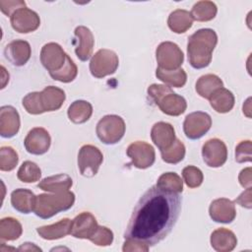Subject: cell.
<instances>
[{
    "label": "cell",
    "mask_w": 252,
    "mask_h": 252,
    "mask_svg": "<svg viewBox=\"0 0 252 252\" xmlns=\"http://www.w3.org/2000/svg\"><path fill=\"white\" fill-rule=\"evenodd\" d=\"M75 53L81 61H87L94 49V38L91 30L85 26H79L75 29Z\"/></svg>",
    "instance_id": "obj_18"
},
{
    "label": "cell",
    "mask_w": 252,
    "mask_h": 252,
    "mask_svg": "<svg viewBox=\"0 0 252 252\" xmlns=\"http://www.w3.org/2000/svg\"><path fill=\"white\" fill-rule=\"evenodd\" d=\"M210 242L211 246L216 251L229 252L235 248L237 244V238L231 230L220 227L212 232Z\"/></svg>",
    "instance_id": "obj_22"
},
{
    "label": "cell",
    "mask_w": 252,
    "mask_h": 252,
    "mask_svg": "<svg viewBox=\"0 0 252 252\" xmlns=\"http://www.w3.org/2000/svg\"><path fill=\"white\" fill-rule=\"evenodd\" d=\"M67 114L70 121L75 124H82L91 118L93 114V106L87 100H75L70 104Z\"/></svg>",
    "instance_id": "obj_29"
},
{
    "label": "cell",
    "mask_w": 252,
    "mask_h": 252,
    "mask_svg": "<svg viewBox=\"0 0 252 252\" xmlns=\"http://www.w3.org/2000/svg\"><path fill=\"white\" fill-rule=\"evenodd\" d=\"M35 198L31 190L19 188L11 193V204L19 213L30 214L34 210Z\"/></svg>",
    "instance_id": "obj_23"
},
{
    "label": "cell",
    "mask_w": 252,
    "mask_h": 252,
    "mask_svg": "<svg viewBox=\"0 0 252 252\" xmlns=\"http://www.w3.org/2000/svg\"><path fill=\"white\" fill-rule=\"evenodd\" d=\"M126 153L132 164L140 169H146L152 166L156 159V153L153 146L144 141H137L130 144Z\"/></svg>",
    "instance_id": "obj_10"
},
{
    "label": "cell",
    "mask_w": 252,
    "mask_h": 252,
    "mask_svg": "<svg viewBox=\"0 0 252 252\" xmlns=\"http://www.w3.org/2000/svg\"><path fill=\"white\" fill-rule=\"evenodd\" d=\"M223 87L221 79L215 74H206L201 76L196 82V92L197 94L209 99L212 94L219 89Z\"/></svg>",
    "instance_id": "obj_28"
},
{
    "label": "cell",
    "mask_w": 252,
    "mask_h": 252,
    "mask_svg": "<svg viewBox=\"0 0 252 252\" xmlns=\"http://www.w3.org/2000/svg\"><path fill=\"white\" fill-rule=\"evenodd\" d=\"M158 188L175 193H181L183 191V181L181 177L175 172L162 173L156 184Z\"/></svg>",
    "instance_id": "obj_33"
},
{
    "label": "cell",
    "mask_w": 252,
    "mask_h": 252,
    "mask_svg": "<svg viewBox=\"0 0 252 252\" xmlns=\"http://www.w3.org/2000/svg\"><path fill=\"white\" fill-rule=\"evenodd\" d=\"M23 232L20 221L14 218L7 217L0 220V239L1 241H13L18 239Z\"/></svg>",
    "instance_id": "obj_31"
},
{
    "label": "cell",
    "mask_w": 252,
    "mask_h": 252,
    "mask_svg": "<svg viewBox=\"0 0 252 252\" xmlns=\"http://www.w3.org/2000/svg\"><path fill=\"white\" fill-rule=\"evenodd\" d=\"M77 74L78 68L69 55H67L65 64L61 69L54 72H49V75L53 80L59 81L61 83H70L74 81V79L77 77Z\"/></svg>",
    "instance_id": "obj_35"
},
{
    "label": "cell",
    "mask_w": 252,
    "mask_h": 252,
    "mask_svg": "<svg viewBox=\"0 0 252 252\" xmlns=\"http://www.w3.org/2000/svg\"><path fill=\"white\" fill-rule=\"evenodd\" d=\"M26 7V2L23 0H1L0 10L6 16H12L18 9Z\"/></svg>",
    "instance_id": "obj_42"
},
{
    "label": "cell",
    "mask_w": 252,
    "mask_h": 252,
    "mask_svg": "<svg viewBox=\"0 0 252 252\" xmlns=\"http://www.w3.org/2000/svg\"><path fill=\"white\" fill-rule=\"evenodd\" d=\"M202 157L208 166L220 167L224 164L227 158L226 146L218 138L210 139L202 147Z\"/></svg>",
    "instance_id": "obj_11"
},
{
    "label": "cell",
    "mask_w": 252,
    "mask_h": 252,
    "mask_svg": "<svg viewBox=\"0 0 252 252\" xmlns=\"http://www.w3.org/2000/svg\"><path fill=\"white\" fill-rule=\"evenodd\" d=\"M156 58L158 68L171 71L180 68L184 60V55L176 43L163 41L157 47Z\"/></svg>",
    "instance_id": "obj_7"
},
{
    "label": "cell",
    "mask_w": 252,
    "mask_h": 252,
    "mask_svg": "<svg viewBox=\"0 0 252 252\" xmlns=\"http://www.w3.org/2000/svg\"><path fill=\"white\" fill-rule=\"evenodd\" d=\"M252 189L251 187L246 188L244 192H242L235 200L234 203H237L241 207H244L246 209L252 208Z\"/></svg>",
    "instance_id": "obj_44"
},
{
    "label": "cell",
    "mask_w": 252,
    "mask_h": 252,
    "mask_svg": "<svg viewBox=\"0 0 252 252\" xmlns=\"http://www.w3.org/2000/svg\"><path fill=\"white\" fill-rule=\"evenodd\" d=\"M193 24V18L187 10L176 9L171 12L167 19L168 28L175 33H183L188 31Z\"/></svg>",
    "instance_id": "obj_27"
},
{
    "label": "cell",
    "mask_w": 252,
    "mask_h": 252,
    "mask_svg": "<svg viewBox=\"0 0 252 252\" xmlns=\"http://www.w3.org/2000/svg\"><path fill=\"white\" fill-rule=\"evenodd\" d=\"M239 183L244 188H249L252 185V170L251 167H246L242 169L238 175Z\"/></svg>",
    "instance_id": "obj_45"
},
{
    "label": "cell",
    "mask_w": 252,
    "mask_h": 252,
    "mask_svg": "<svg viewBox=\"0 0 252 252\" xmlns=\"http://www.w3.org/2000/svg\"><path fill=\"white\" fill-rule=\"evenodd\" d=\"M97 246H109L113 241V232L106 226H97L95 232L89 239Z\"/></svg>",
    "instance_id": "obj_40"
},
{
    "label": "cell",
    "mask_w": 252,
    "mask_h": 252,
    "mask_svg": "<svg viewBox=\"0 0 252 252\" xmlns=\"http://www.w3.org/2000/svg\"><path fill=\"white\" fill-rule=\"evenodd\" d=\"M156 76L158 80L163 82L168 87L174 88H181L186 84L187 81V74L186 72L179 68L177 70H163L160 68H157Z\"/></svg>",
    "instance_id": "obj_30"
},
{
    "label": "cell",
    "mask_w": 252,
    "mask_h": 252,
    "mask_svg": "<svg viewBox=\"0 0 252 252\" xmlns=\"http://www.w3.org/2000/svg\"><path fill=\"white\" fill-rule=\"evenodd\" d=\"M182 176L184 182L189 188L199 187L204 179L203 172L201 171V169L194 165H188L184 167L182 170Z\"/></svg>",
    "instance_id": "obj_38"
},
{
    "label": "cell",
    "mask_w": 252,
    "mask_h": 252,
    "mask_svg": "<svg viewBox=\"0 0 252 252\" xmlns=\"http://www.w3.org/2000/svg\"><path fill=\"white\" fill-rule=\"evenodd\" d=\"M24 108L28 113L37 115L43 113L40 99H39V92H32L26 94L22 100Z\"/></svg>",
    "instance_id": "obj_39"
},
{
    "label": "cell",
    "mask_w": 252,
    "mask_h": 252,
    "mask_svg": "<svg viewBox=\"0 0 252 252\" xmlns=\"http://www.w3.org/2000/svg\"><path fill=\"white\" fill-rule=\"evenodd\" d=\"M211 106L219 113L229 112L234 106V95L227 89L220 88L217 90L209 98Z\"/></svg>",
    "instance_id": "obj_26"
},
{
    "label": "cell",
    "mask_w": 252,
    "mask_h": 252,
    "mask_svg": "<svg viewBox=\"0 0 252 252\" xmlns=\"http://www.w3.org/2000/svg\"><path fill=\"white\" fill-rule=\"evenodd\" d=\"M250 100H251V98L249 97V98H247V100L244 102V104H243V113L247 116V117H251V114H250V112H251V107H250Z\"/></svg>",
    "instance_id": "obj_48"
},
{
    "label": "cell",
    "mask_w": 252,
    "mask_h": 252,
    "mask_svg": "<svg viewBox=\"0 0 252 252\" xmlns=\"http://www.w3.org/2000/svg\"><path fill=\"white\" fill-rule=\"evenodd\" d=\"M97 226L95 218L89 212H83L72 220L70 234L75 238L90 239L95 232Z\"/></svg>",
    "instance_id": "obj_15"
},
{
    "label": "cell",
    "mask_w": 252,
    "mask_h": 252,
    "mask_svg": "<svg viewBox=\"0 0 252 252\" xmlns=\"http://www.w3.org/2000/svg\"><path fill=\"white\" fill-rule=\"evenodd\" d=\"M50 144V135L42 127H34L30 130L24 141L27 152L36 156L45 154L49 150Z\"/></svg>",
    "instance_id": "obj_13"
},
{
    "label": "cell",
    "mask_w": 252,
    "mask_h": 252,
    "mask_svg": "<svg viewBox=\"0 0 252 252\" xmlns=\"http://www.w3.org/2000/svg\"><path fill=\"white\" fill-rule=\"evenodd\" d=\"M65 92L57 87L48 86L39 92V99L43 112L58 110L65 101Z\"/></svg>",
    "instance_id": "obj_21"
},
{
    "label": "cell",
    "mask_w": 252,
    "mask_h": 252,
    "mask_svg": "<svg viewBox=\"0 0 252 252\" xmlns=\"http://www.w3.org/2000/svg\"><path fill=\"white\" fill-rule=\"evenodd\" d=\"M160 155L163 161L172 164L178 163L185 157V146L179 139H175L169 148L160 151Z\"/></svg>",
    "instance_id": "obj_36"
},
{
    "label": "cell",
    "mask_w": 252,
    "mask_h": 252,
    "mask_svg": "<svg viewBox=\"0 0 252 252\" xmlns=\"http://www.w3.org/2000/svg\"><path fill=\"white\" fill-rule=\"evenodd\" d=\"M20 115L17 109L11 105H3L0 108V135L3 138H12L20 130Z\"/></svg>",
    "instance_id": "obj_19"
},
{
    "label": "cell",
    "mask_w": 252,
    "mask_h": 252,
    "mask_svg": "<svg viewBox=\"0 0 252 252\" xmlns=\"http://www.w3.org/2000/svg\"><path fill=\"white\" fill-rule=\"evenodd\" d=\"M12 28L20 33H29L37 30L40 19L36 12L27 7L18 9L10 17Z\"/></svg>",
    "instance_id": "obj_12"
},
{
    "label": "cell",
    "mask_w": 252,
    "mask_h": 252,
    "mask_svg": "<svg viewBox=\"0 0 252 252\" xmlns=\"http://www.w3.org/2000/svg\"><path fill=\"white\" fill-rule=\"evenodd\" d=\"M217 43L218 35L212 29H201L191 34L187 43L190 65L195 69H203L209 66Z\"/></svg>",
    "instance_id": "obj_2"
},
{
    "label": "cell",
    "mask_w": 252,
    "mask_h": 252,
    "mask_svg": "<svg viewBox=\"0 0 252 252\" xmlns=\"http://www.w3.org/2000/svg\"><path fill=\"white\" fill-rule=\"evenodd\" d=\"M72 184V178L68 174L61 173L43 178L37 184V187L43 191H47L50 193H59L69 191Z\"/></svg>",
    "instance_id": "obj_25"
},
{
    "label": "cell",
    "mask_w": 252,
    "mask_h": 252,
    "mask_svg": "<svg viewBox=\"0 0 252 252\" xmlns=\"http://www.w3.org/2000/svg\"><path fill=\"white\" fill-rule=\"evenodd\" d=\"M126 130L125 122L122 117L109 114L103 116L96 124L95 132L97 138L105 145H114L124 136Z\"/></svg>",
    "instance_id": "obj_5"
},
{
    "label": "cell",
    "mask_w": 252,
    "mask_h": 252,
    "mask_svg": "<svg viewBox=\"0 0 252 252\" xmlns=\"http://www.w3.org/2000/svg\"><path fill=\"white\" fill-rule=\"evenodd\" d=\"M71 223H72V220L70 219L65 218L53 224L37 227L36 232L41 238L46 240L59 239L70 234Z\"/></svg>",
    "instance_id": "obj_24"
},
{
    "label": "cell",
    "mask_w": 252,
    "mask_h": 252,
    "mask_svg": "<svg viewBox=\"0 0 252 252\" xmlns=\"http://www.w3.org/2000/svg\"><path fill=\"white\" fill-rule=\"evenodd\" d=\"M1 76H2V85H1V89H4L6 84L9 82V74L6 71L4 66H1Z\"/></svg>",
    "instance_id": "obj_47"
},
{
    "label": "cell",
    "mask_w": 252,
    "mask_h": 252,
    "mask_svg": "<svg viewBox=\"0 0 252 252\" xmlns=\"http://www.w3.org/2000/svg\"><path fill=\"white\" fill-rule=\"evenodd\" d=\"M212 126L211 116L203 111L189 113L183 122V131L187 138L197 140L203 137Z\"/></svg>",
    "instance_id": "obj_9"
},
{
    "label": "cell",
    "mask_w": 252,
    "mask_h": 252,
    "mask_svg": "<svg viewBox=\"0 0 252 252\" xmlns=\"http://www.w3.org/2000/svg\"><path fill=\"white\" fill-rule=\"evenodd\" d=\"M150 246L147 244L137 241V240H132V239H125V242L123 244L122 250L124 252H146L148 251Z\"/></svg>",
    "instance_id": "obj_43"
},
{
    "label": "cell",
    "mask_w": 252,
    "mask_h": 252,
    "mask_svg": "<svg viewBox=\"0 0 252 252\" xmlns=\"http://www.w3.org/2000/svg\"><path fill=\"white\" fill-rule=\"evenodd\" d=\"M148 95L166 115L178 116L187 108L185 98L175 94L166 85H151L148 88Z\"/></svg>",
    "instance_id": "obj_3"
},
{
    "label": "cell",
    "mask_w": 252,
    "mask_h": 252,
    "mask_svg": "<svg viewBox=\"0 0 252 252\" xmlns=\"http://www.w3.org/2000/svg\"><path fill=\"white\" fill-rule=\"evenodd\" d=\"M179 193L166 191L157 185L150 187L136 204L124 238L154 246L163 240L175 225L180 210Z\"/></svg>",
    "instance_id": "obj_1"
},
{
    "label": "cell",
    "mask_w": 252,
    "mask_h": 252,
    "mask_svg": "<svg viewBox=\"0 0 252 252\" xmlns=\"http://www.w3.org/2000/svg\"><path fill=\"white\" fill-rule=\"evenodd\" d=\"M67 54L56 42L44 44L40 50V62L48 72H54L63 67Z\"/></svg>",
    "instance_id": "obj_14"
},
{
    "label": "cell",
    "mask_w": 252,
    "mask_h": 252,
    "mask_svg": "<svg viewBox=\"0 0 252 252\" xmlns=\"http://www.w3.org/2000/svg\"><path fill=\"white\" fill-rule=\"evenodd\" d=\"M17 177L20 181L25 183H33L38 181L41 177V170L39 166L31 160H26L20 166Z\"/></svg>",
    "instance_id": "obj_34"
},
{
    "label": "cell",
    "mask_w": 252,
    "mask_h": 252,
    "mask_svg": "<svg viewBox=\"0 0 252 252\" xmlns=\"http://www.w3.org/2000/svg\"><path fill=\"white\" fill-rule=\"evenodd\" d=\"M32 49L28 41L24 39H16L5 46L4 55L6 59L14 66H24L31 57Z\"/></svg>",
    "instance_id": "obj_16"
},
{
    "label": "cell",
    "mask_w": 252,
    "mask_h": 252,
    "mask_svg": "<svg viewBox=\"0 0 252 252\" xmlns=\"http://www.w3.org/2000/svg\"><path fill=\"white\" fill-rule=\"evenodd\" d=\"M19 157L17 152L9 146L0 149V169L2 171H11L18 164Z\"/></svg>",
    "instance_id": "obj_37"
},
{
    "label": "cell",
    "mask_w": 252,
    "mask_h": 252,
    "mask_svg": "<svg viewBox=\"0 0 252 252\" xmlns=\"http://www.w3.org/2000/svg\"><path fill=\"white\" fill-rule=\"evenodd\" d=\"M251 148H252V143L250 140L241 141L235 147V160L239 163L251 161L252 160Z\"/></svg>",
    "instance_id": "obj_41"
},
{
    "label": "cell",
    "mask_w": 252,
    "mask_h": 252,
    "mask_svg": "<svg viewBox=\"0 0 252 252\" xmlns=\"http://www.w3.org/2000/svg\"><path fill=\"white\" fill-rule=\"evenodd\" d=\"M75 203V194L70 191L39 194L35 198L34 214L41 219H49L59 212L72 208Z\"/></svg>",
    "instance_id": "obj_4"
},
{
    "label": "cell",
    "mask_w": 252,
    "mask_h": 252,
    "mask_svg": "<svg viewBox=\"0 0 252 252\" xmlns=\"http://www.w3.org/2000/svg\"><path fill=\"white\" fill-rule=\"evenodd\" d=\"M102 160L103 156L98 148L93 145H84L81 147L78 154V167L83 176H94L97 173Z\"/></svg>",
    "instance_id": "obj_8"
},
{
    "label": "cell",
    "mask_w": 252,
    "mask_h": 252,
    "mask_svg": "<svg viewBox=\"0 0 252 252\" xmlns=\"http://www.w3.org/2000/svg\"><path fill=\"white\" fill-rule=\"evenodd\" d=\"M209 214L216 222L229 223L236 217L234 202L226 198L216 199L210 205Z\"/></svg>",
    "instance_id": "obj_17"
},
{
    "label": "cell",
    "mask_w": 252,
    "mask_h": 252,
    "mask_svg": "<svg viewBox=\"0 0 252 252\" xmlns=\"http://www.w3.org/2000/svg\"><path fill=\"white\" fill-rule=\"evenodd\" d=\"M119 65L117 54L110 49H99L90 61L91 74L97 79L106 77L115 73Z\"/></svg>",
    "instance_id": "obj_6"
},
{
    "label": "cell",
    "mask_w": 252,
    "mask_h": 252,
    "mask_svg": "<svg viewBox=\"0 0 252 252\" xmlns=\"http://www.w3.org/2000/svg\"><path fill=\"white\" fill-rule=\"evenodd\" d=\"M151 138L160 151L169 148L176 139L173 126L163 121L154 124L151 130Z\"/></svg>",
    "instance_id": "obj_20"
},
{
    "label": "cell",
    "mask_w": 252,
    "mask_h": 252,
    "mask_svg": "<svg viewBox=\"0 0 252 252\" xmlns=\"http://www.w3.org/2000/svg\"><path fill=\"white\" fill-rule=\"evenodd\" d=\"M18 250L20 251H41V249L39 247H37L34 243H31V242H25L23 243Z\"/></svg>",
    "instance_id": "obj_46"
},
{
    "label": "cell",
    "mask_w": 252,
    "mask_h": 252,
    "mask_svg": "<svg viewBox=\"0 0 252 252\" xmlns=\"http://www.w3.org/2000/svg\"><path fill=\"white\" fill-rule=\"evenodd\" d=\"M218 12L217 5L212 1L197 2L190 12L193 20L198 22H208L213 20Z\"/></svg>",
    "instance_id": "obj_32"
}]
</instances>
